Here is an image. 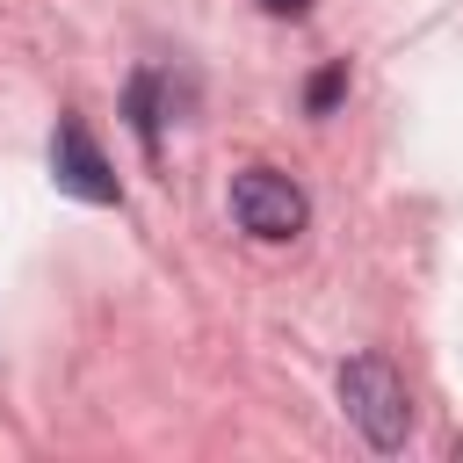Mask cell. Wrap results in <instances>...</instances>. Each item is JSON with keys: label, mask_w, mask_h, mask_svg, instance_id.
<instances>
[{"label": "cell", "mask_w": 463, "mask_h": 463, "mask_svg": "<svg viewBox=\"0 0 463 463\" xmlns=\"http://www.w3.org/2000/svg\"><path fill=\"white\" fill-rule=\"evenodd\" d=\"M340 405H347V420L362 427L369 449H383V456L405 449V434H412V391H405V376L383 354L340 362Z\"/></svg>", "instance_id": "1"}, {"label": "cell", "mask_w": 463, "mask_h": 463, "mask_svg": "<svg viewBox=\"0 0 463 463\" xmlns=\"http://www.w3.org/2000/svg\"><path fill=\"white\" fill-rule=\"evenodd\" d=\"M232 224L260 246H282L311 224V195L282 166H246V174H232Z\"/></svg>", "instance_id": "2"}, {"label": "cell", "mask_w": 463, "mask_h": 463, "mask_svg": "<svg viewBox=\"0 0 463 463\" xmlns=\"http://www.w3.org/2000/svg\"><path fill=\"white\" fill-rule=\"evenodd\" d=\"M51 181L65 195H80V203H116L123 195L116 166L101 159V145H94V130L80 116H58V130H51Z\"/></svg>", "instance_id": "3"}, {"label": "cell", "mask_w": 463, "mask_h": 463, "mask_svg": "<svg viewBox=\"0 0 463 463\" xmlns=\"http://www.w3.org/2000/svg\"><path fill=\"white\" fill-rule=\"evenodd\" d=\"M130 130L145 137V152H159V72L130 80Z\"/></svg>", "instance_id": "4"}, {"label": "cell", "mask_w": 463, "mask_h": 463, "mask_svg": "<svg viewBox=\"0 0 463 463\" xmlns=\"http://www.w3.org/2000/svg\"><path fill=\"white\" fill-rule=\"evenodd\" d=\"M340 87H347V65H326V72L311 80V116H326V109L340 101Z\"/></svg>", "instance_id": "5"}, {"label": "cell", "mask_w": 463, "mask_h": 463, "mask_svg": "<svg viewBox=\"0 0 463 463\" xmlns=\"http://www.w3.org/2000/svg\"><path fill=\"white\" fill-rule=\"evenodd\" d=\"M268 7H275V14H304L311 0H268Z\"/></svg>", "instance_id": "6"}]
</instances>
